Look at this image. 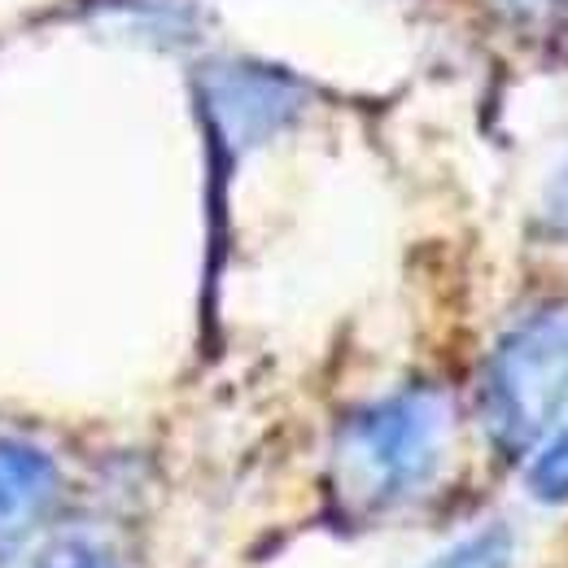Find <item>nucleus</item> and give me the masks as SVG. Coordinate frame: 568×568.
Here are the masks:
<instances>
[{
    "label": "nucleus",
    "instance_id": "obj_1",
    "mask_svg": "<svg viewBox=\"0 0 568 568\" xmlns=\"http://www.w3.org/2000/svg\"><path fill=\"white\" fill-rule=\"evenodd\" d=\"M446 442V403L437 389H398L358 407L333 442L328 490L346 516H385L433 481Z\"/></svg>",
    "mask_w": 568,
    "mask_h": 568
},
{
    "label": "nucleus",
    "instance_id": "obj_2",
    "mask_svg": "<svg viewBox=\"0 0 568 568\" xmlns=\"http://www.w3.org/2000/svg\"><path fill=\"white\" fill-rule=\"evenodd\" d=\"M486 425L503 450H534L568 416V302L520 320L486 363Z\"/></svg>",
    "mask_w": 568,
    "mask_h": 568
},
{
    "label": "nucleus",
    "instance_id": "obj_3",
    "mask_svg": "<svg viewBox=\"0 0 568 568\" xmlns=\"http://www.w3.org/2000/svg\"><path fill=\"white\" fill-rule=\"evenodd\" d=\"M202 105L214 136L227 149H245L293 123V114L302 110V92L263 67L223 62L202 74Z\"/></svg>",
    "mask_w": 568,
    "mask_h": 568
},
{
    "label": "nucleus",
    "instance_id": "obj_4",
    "mask_svg": "<svg viewBox=\"0 0 568 568\" xmlns=\"http://www.w3.org/2000/svg\"><path fill=\"white\" fill-rule=\"evenodd\" d=\"M62 495L53 455L22 437H0V547H18L44 525Z\"/></svg>",
    "mask_w": 568,
    "mask_h": 568
},
{
    "label": "nucleus",
    "instance_id": "obj_5",
    "mask_svg": "<svg viewBox=\"0 0 568 568\" xmlns=\"http://www.w3.org/2000/svg\"><path fill=\"white\" fill-rule=\"evenodd\" d=\"M425 568H516V534L495 520L473 529L468 538L450 542L437 560H428Z\"/></svg>",
    "mask_w": 568,
    "mask_h": 568
},
{
    "label": "nucleus",
    "instance_id": "obj_6",
    "mask_svg": "<svg viewBox=\"0 0 568 568\" xmlns=\"http://www.w3.org/2000/svg\"><path fill=\"white\" fill-rule=\"evenodd\" d=\"M529 495L547 507H565L568 503V428L551 433L547 442L534 446L529 473H525Z\"/></svg>",
    "mask_w": 568,
    "mask_h": 568
},
{
    "label": "nucleus",
    "instance_id": "obj_7",
    "mask_svg": "<svg viewBox=\"0 0 568 568\" xmlns=\"http://www.w3.org/2000/svg\"><path fill=\"white\" fill-rule=\"evenodd\" d=\"M36 568H128L119 560V551H110L105 542L97 538H83V534H62L53 542L40 547Z\"/></svg>",
    "mask_w": 568,
    "mask_h": 568
},
{
    "label": "nucleus",
    "instance_id": "obj_8",
    "mask_svg": "<svg viewBox=\"0 0 568 568\" xmlns=\"http://www.w3.org/2000/svg\"><path fill=\"white\" fill-rule=\"evenodd\" d=\"M551 223H556V232L568 236V166L560 171V180L551 189Z\"/></svg>",
    "mask_w": 568,
    "mask_h": 568
}]
</instances>
